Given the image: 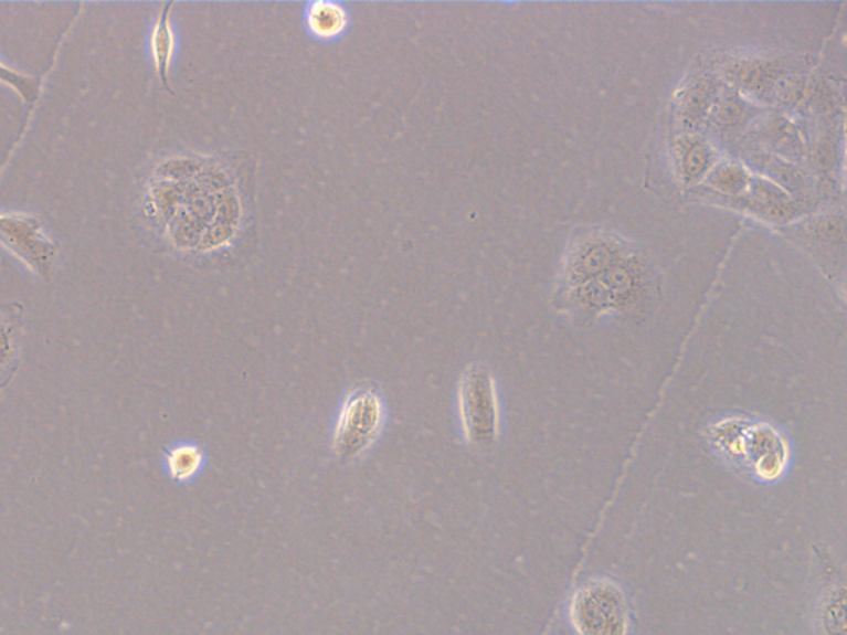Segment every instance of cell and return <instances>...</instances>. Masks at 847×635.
Listing matches in <instances>:
<instances>
[{
	"label": "cell",
	"instance_id": "6",
	"mask_svg": "<svg viewBox=\"0 0 847 635\" xmlns=\"http://www.w3.org/2000/svg\"><path fill=\"white\" fill-rule=\"evenodd\" d=\"M634 277L627 268L614 267L606 274L586 282L580 288V301L586 307H613L633 294Z\"/></svg>",
	"mask_w": 847,
	"mask_h": 635
},
{
	"label": "cell",
	"instance_id": "9",
	"mask_svg": "<svg viewBox=\"0 0 847 635\" xmlns=\"http://www.w3.org/2000/svg\"><path fill=\"white\" fill-rule=\"evenodd\" d=\"M171 9L172 3L162 6L155 27H152L151 42H149L156 73L169 93H172L171 86H169V72H171L176 52V33L171 22Z\"/></svg>",
	"mask_w": 847,
	"mask_h": 635
},
{
	"label": "cell",
	"instance_id": "19",
	"mask_svg": "<svg viewBox=\"0 0 847 635\" xmlns=\"http://www.w3.org/2000/svg\"><path fill=\"white\" fill-rule=\"evenodd\" d=\"M753 192H755L759 201L769 202V204H783V202H786L785 192L765 181H756L755 186H753Z\"/></svg>",
	"mask_w": 847,
	"mask_h": 635
},
{
	"label": "cell",
	"instance_id": "3",
	"mask_svg": "<svg viewBox=\"0 0 847 635\" xmlns=\"http://www.w3.org/2000/svg\"><path fill=\"white\" fill-rule=\"evenodd\" d=\"M458 421L465 441L477 451H491L500 435L497 385L487 366L472 364L458 382Z\"/></svg>",
	"mask_w": 847,
	"mask_h": 635
},
{
	"label": "cell",
	"instance_id": "4",
	"mask_svg": "<svg viewBox=\"0 0 847 635\" xmlns=\"http://www.w3.org/2000/svg\"><path fill=\"white\" fill-rule=\"evenodd\" d=\"M570 621L578 635H627L631 611L623 590L611 581H591L574 593Z\"/></svg>",
	"mask_w": 847,
	"mask_h": 635
},
{
	"label": "cell",
	"instance_id": "1",
	"mask_svg": "<svg viewBox=\"0 0 847 635\" xmlns=\"http://www.w3.org/2000/svg\"><path fill=\"white\" fill-rule=\"evenodd\" d=\"M713 441L730 458L742 461L763 480L780 478L788 465L785 438L769 424L727 421L713 427Z\"/></svg>",
	"mask_w": 847,
	"mask_h": 635
},
{
	"label": "cell",
	"instance_id": "11",
	"mask_svg": "<svg viewBox=\"0 0 847 635\" xmlns=\"http://www.w3.org/2000/svg\"><path fill=\"white\" fill-rule=\"evenodd\" d=\"M205 452L198 444L181 442L166 451L165 468L171 480L178 484H188L194 480L205 467Z\"/></svg>",
	"mask_w": 847,
	"mask_h": 635
},
{
	"label": "cell",
	"instance_id": "5",
	"mask_svg": "<svg viewBox=\"0 0 847 635\" xmlns=\"http://www.w3.org/2000/svg\"><path fill=\"white\" fill-rule=\"evenodd\" d=\"M0 245L15 255L36 277L55 275L59 244L46 235L42 222L30 214H0Z\"/></svg>",
	"mask_w": 847,
	"mask_h": 635
},
{
	"label": "cell",
	"instance_id": "17",
	"mask_svg": "<svg viewBox=\"0 0 847 635\" xmlns=\"http://www.w3.org/2000/svg\"><path fill=\"white\" fill-rule=\"evenodd\" d=\"M743 115V105L735 98H727L717 108V121L722 125H733Z\"/></svg>",
	"mask_w": 847,
	"mask_h": 635
},
{
	"label": "cell",
	"instance_id": "12",
	"mask_svg": "<svg viewBox=\"0 0 847 635\" xmlns=\"http://www.w3.org/2000/svg\"><path fill=\"white\" fill-rule=\"evenodd\" d=\"M712 161V152L703 142H690L682 156V174L686 182H696L706 174Z\"/></svg>",
	"mask_w": 847,
	"mask_h": 635
},
{
	"label": "cell",
	"instance_id": "18",
	"mask_svg": "<svg viewBox=\"0 0 847 635\" xmlns=\"http://www.w3.org/2000/svg\"><path fill=\"white\" fill-rule=\"evenodd\" d=\"M769 171L772 172L773 178L779 179V182L788 186V188L795 189L802 186L798 172L785 162L769 161Z\"/></svg>",
	"mask_w": 847,
	"mask_h": 635
},
{
	"label": "cell",
	"instance_id": "2",
	"mask_svg": "<svg viewBox=\"0 0 847 635\" xmlns=\"http://www.w3.org/2000/svg\"><path fill=\"white\" fill-rule=\"evenodd\" d=\"M387 402L373 385H360L341 402L333 431V452L338 461H357L367 454L387 424Z\"/></svg>",
	"mask_w": 847,
	"mask_h": 635
},
{
	"label": "cell",
	"instance_id": "8",
	"mask_svg": "<svg viewBox=\"0 0 847 635\" xmlns=\"http://www.w3.org/2000/svg\"><path fill=\"white\" fill-rule=\"evenodd\" d=\"M305 23L315 39L333 40L347 32L350 25V13L343 3L318 0V2L308 3L305 10Z\"/></svg>",
	"mask_w": 847,
	"mask_h": 635
},
{
	"label": "cell",
	"instance_id": "13",
	"mask_svg": "<svg viewBox=\"0 0 847 635\" xmlns=\"http://www.w3.org/2000/svg\"><path fill=\"white\" fill-rule=\"evenodd\" d=\"M0 83L13 89L25 103H33L39 96V80L20 73L19 70L10 68L2 62H0Z\"/></svg>",
	"mask_w": 847,
	"mask_h": 635
},
{
	"label": "cell",
	"instance_id": "7",
	"mask_svg": "<svg viewBox=\"0 0 847 635\" xmlns=\"http://www.w3.org/2000/svg\"><path fill=\"white\" fill-rule=\"evenodd\" d=\"M22 349V307L19 304L0 305V388L9 384L15 374Z\"/></svg>",
	"mask_w": 847,
	"mask_h": 635
},
{
	"label": "cell",
	"instance_id": "15",
	"mask_svg": "<svg viewBox=\"0 0 847 635\" xmlns=\"http://www.w3.org/2000/svg\"><path fill=\"white\" fill-rule=\"evenodd\" d=\"M710 181H712L713 188L722 192H729V194H735V192L742 191L749 184V178H747L743 169L730 165L720 166L713 172Z\"/></svg>",
	"mask_w": 847,
	"mask_h": 635
},
{
	"label": "cell",
	"instance_id": "10",
	"mask_svg": "<svg viewBox=\"0 0 847 635\" xmlns=\"http://www.w3.org/2000/svg\"><path fill=\"white\" fill-rule=\"evenodd\" d=\"M621 258V251L616 245L607 242H596L583 248V252L576 255L573 265H571V281L576 284H586L600 275L606 274L611 268L617 267Z\"/></svg>",
	"mask_w": 847,
	"mask_h": 635
},
{
	"label": "cell",
	"instance_id": "14",
	"mask_svg": "<svg viewBox=\"0 0 847 635\" xmlns=\"http://www.w3.org/2000/svg\"><path fill=\"white\" fill-rule=\"evenodd\" d=\"M713 86L710 82H702L694 86L682 102L684 119L687 125H696L702 118L706 109L709 108L712 99Z\"/></svg>",
	"mask_w": 847,
	"mask_h": 635
},
{
	"label": "cell",
	"instance_id": "16",
	"mask_svg": "<svg viewBox=\"0 0 847 635\" xmlns=\"http://www.w3.org/2000/svg\"><path fill=\"white\" fill-rule=\"evenodd\" d=\"M766 135L779 148L788 149V151H796L800 148L798 136H796L795 129L788 123L782 121V119L773 121Z\"/></svg>",
	"mask_w": 847,
	"mask_h": 635
}]
</instances>
